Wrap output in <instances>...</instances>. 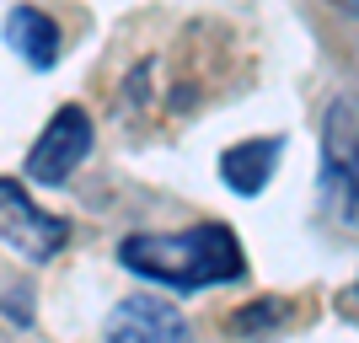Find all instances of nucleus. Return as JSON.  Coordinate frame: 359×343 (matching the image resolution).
I'll list each match as a JSON object with an SVG mask.
<instances>
[{
  "instance_id": "nucleus-6",
  "label": "nucleus",
  "mask_w": 359,
  "mask_h": 343,
  "mask_svg": "<svg viewBox=\"0 0 359 343\" xmlns=\"http://www.w3.org/2000/svg\"><path fill=\"white\" fill-rule=\"evenodd\" d=\"M6 43H11L32 70H54V65H60V48H65L60 22L48 11H38V6H16V11L6 16Z\"/></svg>"
},
{
  "instance_id": "nucleus-5",
  "label": "nucleus",
  "mask_w": 359,
  "mask_h": 343,
  "mask_svg": "<svg viewBox=\"0 0 359 343\" xmlns=\"http://www.w3.org/2000/svg\"><path fill=\"white\" fill-rule=\"evenodd\" d=\"M107 343H188V322L172 300L135 295L107 316Z\"/></svg>"
},
{
  "instance_id": "nucleus-4",
  "label": "nucleus",
  "mask_w": 359,
  "mask_h": 343,
  "mask_svg": "<svg viewBox=\"0 0 359 343\" xmlns=\"http://www.w3.org/2000/svg\"><path fill=\"white\" fill-rule=\"evenodd\" d=\"M86 156H91V113L65 102L60 113L48 119V129L38 135V145L27 150V166H22V172H27L32 182H65Z\"/></svg>"
},
{
  "instance_id": "nucleus-7",
  "label": "nucleus",
  "mask_w": 359,
  "mask_h": 343,
  "mask_svg": "<svg viewBox=\"0 0 359 343\" xmlns=\"http://www.w3.org/2000/svg\"><path fill=\"white\" fill-rule=\"evenodd\" d=\"M285 156V140L279 135H263V140H241L220 156V172H225V188H236V194H263L273 177V166Z\"/></svg>"
},
{
  "instance_id": "nucleus-2",
  "label": "nucleus",
  "mask_w": 359,
  "mask_h": 343,
  "mask_svg": "<svg viewBox=\"0 0 359 343\" xmlns=\"http://www.w3.org/2000/svg\"><path fill=\"white\" fill-rule=\"evenodd\" d=\"M322 166H327V194L344 209V220L359 225V102H332L322 119Z\"/></svg>"
},
{
  "instance_id": "nucleus-8",
  "label": "nucleus",
  "mask_w": 359,
  "mask_h": 343,
  "mask_svg": "<svg viewBox=\"0 0 359 343\" xmlns=\"http://www.w3.org/2000/svg\"><path fill=\"white\" fill-rule=\"evenodd\" d=\"M338 6H348V11H354V16H359V0H338Z\"/></svg>"
},
{
  "instance_id": "nucleus-1",
  "label": "nucleus",
  "mask_w": 359,
  "mask_h": 343,
  "mask_svg": "<svg viewBox=\"0 0 359 343\" xmlns=\"http://www.w3.org/2000/svg\"><path fill=\"white\" fill-rule=\"evenodd\" d=\"M118 263L166 290H210L247 274L236 231L220 220H198L188 231H135L118 241Z\"/></svg>"
},
{
  "instance_id": "nucleus-3",
  "label": "nucleus",
  "mask_w": 359,
  "mask_h": 343,
  "mask_svg": "<svg viewBox=\"0 0 359 343\" xmlns=\"http://www.w3.org/2000/svg\"><path fill=\"white\" fill-rule=\"evenodd\" d=\"M0 241L16 247L22 257H32V263H48V257L70 241V225H65L60 215H48V209L32 204V194L22 182L0 177Z\"/></svg>"
}]
</instances>
